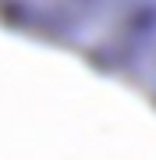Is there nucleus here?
I'll return each mask as SVG.
<instances>
[{"mask_svg": "<svg viewBox=\"0 0 156 160\" xmlns=\"http://www.w3.org/2000/svg\"><path fill=\"white\" fill-rule=\"evenodd\" d=\"M82 4L85 0H0L4 11H11L14 18H29V22H64Z\"/></svg>", "mask_w": 156, "mask_h": 160, "instance_id": "f257e3e1", "label": "nucleus"}]
</instances>
